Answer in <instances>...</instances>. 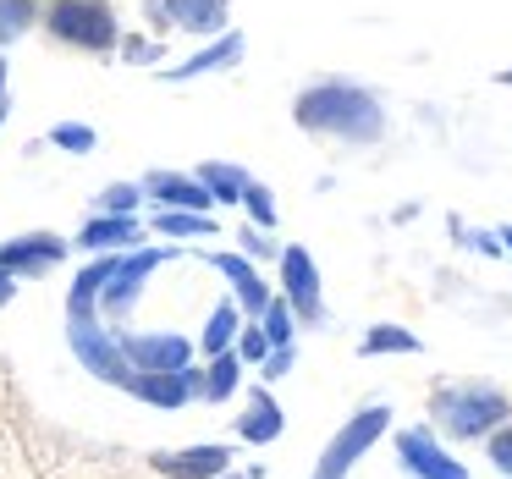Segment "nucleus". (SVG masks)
I'll return each instance as SVG.
<instances>
[{
  "mask_svg": "<svg viewBox=\"0 0 512 479\" xmlns=\"http://www.w3.org/2000/svg\"><path fill=\"white\" fill-rule=\"evenodd\" d=\"M298 122L314 133H336L347 144H369V138H380L386 116H380L375 94L353 89V83H320L298 100Z\"/></svg>",
  "mask_w": 512,
  "mask_h": 479,
  "instance_id": "nucleus-1",
  "label": "nucleus"
},
{
  "mask_svg": "<svg viewBox=\"0 0 512 479\" xmlns=\"http://www.w3.org/2000/svg\"><path fill=\"white\" fill-rule=\"evenodd\" d=\"M435 424L452 435H463V441H479V435H490L501 419H507V397H501L496 386H446L435 391Z\"/></svg>",
  "mask_w": 512,
  "mask_h": 479,
  "instance_id": "nucleus-2",
  "label": "nucleus"
},
{
  "mask_svg": "<svg viewBox=\"0 0 512 479\" xmlns=\"http://www.w3.org/2000/svg\"><path fill=\"white\" fill-rule=\"evenodd\" d=\"M67 347L78 353V364L89 369V375L105 380V386H122V391L133 386L138 369L122 358V342H116V336L94 320V309L89 314H67Z\"/></svg>",
  "mask_w": 512,
  "mask_h": 479,
  "instance_id": "nucleus-3",
  "label": "nucleus"
},
{
  "mask_svg": "<svg viewBox=\"0 0 512 479\" xmlns=\"http://www.w3.org/2000/svg\"><path fill=\"white\" fill-rule=\"evenodd\" d=\"M386 430H391V408H380V402H375V408H364V413H353V419H347L342 430L331 435V446L320 452L314 479H347V468H353Z\"/></svg>",
  "mask_w": 512,
  "mask_h": 479,
  "instance_id": "nucleus-4",
  "label": "nucleus"
},
{
  "mask_svg": "<svg viewBox=\"0 0 512 479\" xmlns=\"http://www.w3.org/2000/svg\"><path fill=\"white\" fill-rule=\"evenodd\" d=\"M45 28L67 45L83 50H111L116 45V17L105 12V0H56L45 12Z\"/></svg>",
  "mask_w": 512,
  "mask_h": 479,
  "instance_id": "nucleus-5",
  "label": "nucleus"
},
{
  "mask_svg": "<svg viewBox=\"0 0 512 479\" xmlns=\"http://www.w3.org/2000/svg\"><path fill=\"white\" fill-rule=\"evenodd\" d=\"M397 457L413 479H468V468L457 463V457L435 441V430H424V424H413V430L397 435Z\"/></svg>",
  "mask_w": 512,
  "mask_h": 479,
  "instance_id": "nucleus-6",
  "label": "nucleus"
},
{
  "mask_svg": "<svg viewBox=\"0 0 512 479\" xmlns=\"http://www.w3.org/2000/svg\"><path fill=\"white\" fill-rule=\"evenodd\" d=\"M281 287H287V303L303 325H320L325 320V303H320V270L303 248H281Z\"/></svg>",
  "mask_w": 512,
  "mask_h": 479,
  "instance_id": "nucleus-7",
  "label": "nucleus"
},
{
  "mask_svg": "<svg viewBox=\"0 0 512 479\" xmlns=\"http://www.w3.org/2000/svg\"><path fill=\"white\" fill-rule=\"evenodd\" d=\"M160 248H138V254H127V259H116V270H111V281L100 287V303H105V314L111 320H122L127 309L138 303V292H144V281H149V270L160 265Z\"/></svg>",
  "mask_w": 512,
  "mask_h": 479,
  "instance_id": "nucleus-8",
  "label": "nucleus"
},
{
  "mask_svg": "<svg viewBox=\"0 0 512 479\" xmlns=\"http://www.w3.org/2000/svg\"><path fill=\"white\" fill-rule=\"evenodd\" d=\"M122 342V358L144 375H160V369H188L193 347L182 342L177 331H149V336H116Z\"/></svg>",
  "mask_w": 512,
  "mask_h": 479,
  "instance_id": "nucleus-9",
  "label": "nucleus"
},
{
  "mask_svg": "<svg viewBox=\"0 0 512 479\" xmlns=\"http://www.w3.org/2000/svg\"><path fill=\"white\" fill-rule=\"evenodd\" d=\"M149 468L166 479H221L232 468V446H182V452H155Z\"/></svg>",
  "mask_w": 512,
  "mask_h": 479,
  "instance_id": "nucleus-10",
  "label": "nucleus"
},
{
  "mask_svg": "<svg viewBox=\"0 0 512 479\" xmlns=\"http://www.w3.org/2000/svg\"><path fill=\"white\" fill-rule=\"evenodd\" d=\"M67 259V243L56 232H34V237H17V243L0 248V270H12V276H45Z\"/></svg>",
  "mask_w": 512,
  "mask_h": 479,
  "instance_id": "nucleus-11",
  "label": "nucleus"
},
{
  "mask_svg": "<svg viewBox=\"0 0 512 479\" xmlns=\"http://www.w3.org/2000/svg\"><path fill=\"white\" fill-rule=\"evenodd\" d=\"M127 391H133L138 402H149V408H182L188 397H199V375H193V369H160V375H144V369H138Z\"/></svg>",
  "mask_w": 512,
  "mask_h": 479,
  "instance_id": "nucleus-12",
  "label": "nucleus"
},
{
  "mask_svg": "<svg viewBox=\"0 0 512 479\" xmlns=\"http://www.w3.org/2000/svg\"><path fill=\"white\" fill-rule=\"evenodd\" d=\"M210 265L221 270L226 281H232L237 303H243L248 314H265V303H270V287H265V281H259V270L248 265L243 254H210Z\"/></svg>",
  "mask_w": 512,
  "mask_h": 479,
  "instance_id": "nucleus-13",
  "label": "nucleus"
},
{
  "mask_svg": "<svg viewBox=\"0 0 512 479\" xmlns=\"http://www.w3.org/2000/svg\"><path fill=\"white\" fill-rule=\"evenodd\" d=\"M149 193H160V199H166V210H210V193H204V182L199 177H171V171H155V177H149Z\"/></svg>",
  "mask_w": 512,
  "mask_h": 479,
  "instance_id": "nucleus-14",
  "label": "nucleus"
},
{
  "mask_svg": "<svg viewBox=\"0 0 512 479\" xmlns=\"http://www.w3.org/2000/svg\"><path fill=\"white\" fill-rule=\"evenodd\" d=\"M237 435L254 441V446H265V441H276V435H281V408H276L270 391H254V397H248L243 419H237Z\"/></svg>",
  "mask_w": 512,
  "mask_h": 479,
  "instance_id": "nucleus-15",
  "label": "nucleus"
},
{
  "mask_svg": "<svg viewBox=\"0 0 512 479\" xmlns=\"http://www.w3.org/2000/svg\"><path fill=\"white\" fill-rule=\"evenodd\" d=\"M171 23L193 28V34H221L226 28V0H166Z\"/></svg>",
  "mask_w": 512,
  "mask_h": 479,
  "instance_id": "nucleus-16",
  "label": "nucleus"
},
{
  "mask_svg": "<svg viewBox=\"0 0 512 479\" xmlns=\"http://www.w3.org/2000/svg\"><path fill=\"white\" fill-rule=\"evenodd\" d=\"M237 369H243V358H237L232 347H226V353H215V358H210V369H204V380H199V397L226 402L237 386H243V375H237Z\"/></svg>",
  "mask_w": 512,
  "mask_h": 479,
  "instance_id": "nucleus-17",
  "label": "nucleus"
},
{
  "mask_svg": "<svg viewBox=\"0 0 512 479\" xmlns=\"http://www.w3.org/2000/svg\"><path fill=\"white\" fill-rule=\"evenodd\" d=\"M138 243V221L133 215H100L83 226V248H133Z\"/></svg>",
  "mask_w": 512,
  "mask_h": 479,
  "instance_id": "nucleus-18",
  "label": "nucleus"
},
{
  "mask_svg": "<svg viewBox=\"0 0 512 479\" xmlns=\"http://www.w3.org/2000/svg\"><path fill=\"white\" fill-rule=\"evenodd\" d=\"M237 331H243V320H237V303H215V314H210V325H204V353H226V347L237 342Z\"/></svg>",
  "mask_w": 512,
  "mask_h": 479,
  "instance_id": "nucleus-19",
  "label": "nucleus"
},
{
  "mask_svg": "<svg viewBox=\"0 0 512 479\" xmlns=\"http://www.w3.org/2000/svg\"><path fill=\"white\" fill-rule=\"evenodd\" d=\"M259 331H265L270 347H292V336H298V314H292L287 298H270L265 314H259Z\"/></svg>",
  "mask_w": 512,
  "mask_h": 479,
  "instance_id": "nucleus-20",
  "label": "nucleus"
},
{
  "mask_svg": "<svg viewBox=\"0 0 512 479\" xmlns=\"http://www.w3.org/2000/svg\"><path fill=\"white\" fill-rule=\"evenodd\" d=\"M199 182H204V193H210L215 204H232V199H243V193H248V177H243V171H232V166H204Z\"/></svg>",
  "mask_w": 512,
  "mask_h": 479,
  "instance_id": "nucleus-21",
  "label": "nucleus"
},
{
  "mask_svg": "<svg viewBox=\"0 0 512 479\" xmlns=\"http://www.w3.org/2000/svg\"><path fill=\"white\" fill-rule=\"evenodd\" d=\"M375 353H419V336L402 331V325H375L364 336V358H375Z\"/></svg>",
  "mask_w": 512,
  "mask_h": 479,
  "instance_id": "nucleus-22",
  "label": "nucleus"
},
{
  "mask_svg": "<svg viewBox=\"0 0 512 479\" xmlns=\"http://www.w3.org/2000/svg\"><path fill=\"white\" fill-rule=\"evenodd\" d=\"M243 56V39L237 34H221V45L204 50L199 61H188V67H177V78H199V72H215V67H232V61Z\"/></svg>",
  "mask_w": 512,
  "mask_h": 479,
  "instance_id": "nucleus-23",
  "label": "nucleus"
},
{
  "mask_svg": "<svg viewBox=\"0 0 512 479\" xmlns=\"http://www.w3.org/2000/svg\"><path fill=\"white\" fill-rule=\"evenodd\" d=\"M155 226L166 237H204L210 232V215H199V210H160Z\"/></svg>",
  "mask_w": 512,
  "mask_h": 479,
  "instance_id": "nucleus-24",
  "label": "nucleus"
},
{
  "mask_svg": "<svg viewBox=\"0 0 512 479\" xmlns=\"http://www.w3.org/2000/svg\"><path fill=\"white\" fill-rule=\"evenodd\" d=\"M28 23H34V0H0V45L23 39Z\"/></svg>",
  "mask_w": 512,
  "mask_h": 479,
  "instance_id": "nucleus-25",
  "label": "nucleus"
},
{
  "mask_svg": "<svg viewBox=\"0 0 512 479\" xmlns=\"http://www.w3.org/2000/svg\"><path fill=\"white\" fill-rule=\"evenodd\" d=\"M237 358H243V364H265V358H270V342H265V331H259V325L237 331Z\"/></svg>",
  "mask_w": 512,
  "mask_h": 479,
  "instance_id": "nucleus-26",
  "label": "nucleus"
},
{
  "mask_svg": "<svg viewBox=\"0 0 512 479\" xmlns=\"http://www.w3.org/2000/svg\"><path fill=\"white\" fill-rule=\"evenodd\" d=\"M100 204H105V215H133L138 188H133V182H116V188H105V193H100Z\"/></svg>",
  "mask_w": 512,
  "mask_h": 479,
  "instance_id": "nucleus-27",
  "label": "nucleus"
},
{
  "mask_svg": "<svg viewBox=\"0 0 512 479\" xmlns=\"http://www.w3.org/2000/svg\"><path fill=\"white\" fill-rule=\"evenodd\" d=\"M243 204H248V215H254V221L265 226V232H270V226H276V204H270V193H265V188H254V182H248Z\"/></svg>",
  "mask_w": 512,
  "mask_h": 479,
  "instance_id": "nucleus-28",
  "label": "nucleus"
},
{
  "mask_svg": "<svg viewBox=\"0 0 512 479\" xmlns=\"http://www.w3.org/2000/svg\"><path fill=\"white\" fill-rule=\"evenodd\" d=\"M50 138H56L61 149H78V155H83V149H94V133H89V127H78V122H61Z\"/></svg>",
  "mask_w": 512,
  "mask_h": 479,
  "instance_id": "nucleus-29",
  "label": "nucleus"
},
{
  "mask_svg": "<svg viewBox=\"0 0 512 479\" xmlns=\"http://www.w3.org/2000/svg\"><path fill=\"white\" fill-rule=\"evenodd\" d=\"M490 463H496L501 474H512V430H496V435H490Z\"/></svg>",
  "mask_w": 512,
  "mask_h": 479,
  "instance_id": "nucleus-30",
  "label": "nucleus"
},
{
  "mask_svg": "<svg viewBox=\"0 0 512 479\" xmlns=\"http://www.w3.org/2000/svg\"><path fill=\"white\" fill-rule=\"evenodd\" d=\"M287 369H292V347H270V358L259 364V375H265V380H281Z\"/></svg>",
  "mask_w": 512,
  "mask_h": 479,
  "instance_id": "nucleus-31",
  "label": "nucleus"
},
{
  "mask_svg": "<svg viewBox=\"0 0 512 479\" xmlns=\"http://www.w3.org/2000/svg\"><path fill=\"white\" fill-rule=\"evenodd\" d=\"M243 248H248L254 259H270V254H276V243H265V237H259V226H254V232H243Z\"/></svg>",
  "mask_w": 512,
  "mask_h": 479,
  "instance_id": "nucleus-32",
  "label": "nucleus"
},
{
  "mask_svg": "<svg viewBox=\"0 0 512 479\" xmlns=\"http://www.w3.org/2000/svg\"><path fill=\"white\" fill-rule=\"evenodd\" d=\"M12 287H17V276H12V270H0V309L12 303Z\"/></svg>",
  "mask_w": 512,
  "mask_h": 479,
  "instance_id": "nucleus-33",
  "label": "nucleus"
},
{
  "mask_svg": "<svg viewBox=\"0 0 512 479\" xmlns=\"http://www.w3.org/2000/svg\"><path fill=\"white\" fill-rule=\"evenodd\" d=\"M501 243H507V248H512V226H507V232H501Z\"/></svg>",
  "mask_w": 512,
  "mask_h": 479,
  "instance_id": "nucleus-34",
  "label": "nucleus"
},
{
  "mask_svg": "<svg viewBox=\"0 0 512 479\" xmlns=\"http://www.w3.org/2000/svg\"><path fill=\"white\" fill-rule=\"evenodd\" d=\"M0 89H6V61H0Z\"/></svg>",
  "mask_w": 512,
  "mask_h": 479,
  "instance_id": "nucleus-35",
  "label": "nucleus"
},
{
  "mask_svg": "<svg viewBox=\"0 0 512 479\" xmlns=\"http://www.w3.org/2000/svg\"><path fill=\"white\" fill-rule=\"evenodd\" d=\"M501 83H512V72H501Z\"/></svg>",
  "mask_w": 512,
  "mask_h": 479,
  "instance_id": "nucleus-36",
  "label": "nucleus"
},
{
  "mask_svg": "<svg viewBox=\"0 0 512 479\" xmlns=\"http://www.w3.org/2000/svg\"><path fill=\"white\" fill-rule=\"evenodd\" d=\"M0 122H6V105H0Z\"/></svg>",
  "mask_w": 512,
  "mask_h": 479,
  "instance_id": "nucleus-37",
  "label": "nucleus"
},
{
  "mask_svg": "<svg viewBox=\"0 0 512 479\" xmlns=\"http://www.w3.org/2000/svg\"><path fill=\"white\" fill-rule=\"evenodd\" d=\"M221 479H237V474H221Z\"/></svg>",
  "mask_w": 512,
  "mask_h": 479,
  "instance_id": "nucleus-38",
  "label": "nucleus"
}]
</instances>
